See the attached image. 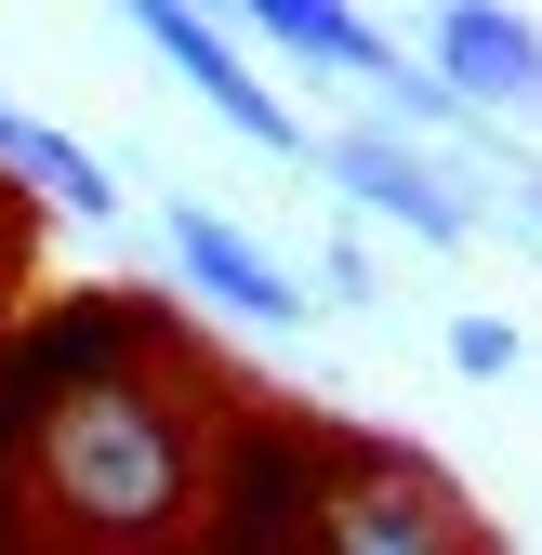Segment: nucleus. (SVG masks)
<instances>
[{"label": "nucleus", "mask_w": 542, "mask_h": 555, "mask_svg": "<svg viewBox=\"0 0 542 555\" xmlns=\"http://www.w3.org/2000/svg\"><path fill=\"white\" fill-rule=\"evenodd\" d=\"M198 476H212V424L185 410L172 371H119L27 410V490L80 555H172Z\"/></svg>", "instance_id": "nucleus-1"}, {"label": "nucleus", "mask_w": 542, "mask_h": 555, "mask_svg": "<svg viewBox=\"0 0 542 555\" xmlns=\"http://www.w3.org/2000/svg\"><path fill=\"white\" fill-rule=\"evenodd\" d=\"M305 555H490L463 490L424 463V450H384V437H331V490H318V529Z\"/></svg>", "instance_id": "nucleus-2"}, {"label": "nucleus", "mask_w": 542, "mask_h": 555, "mask_svg": "<svg viewBox=\"0 0 542 555\" xmlns=\"http://www.w3.org/2000/svg\"><path fill=\"white\" fill-rule=\"evenodd\" d=\"M318 490H331V424H292V410H251V424L212 437V476H198V555H305L318 529Z\"/></svg>", "instance_id": "nucleus-3"}, {"label": "nucleus", "mask_w": 542, "mask_h": 555, "mask_svg": "<svg viewBox=\"0 0 542 555\" xmlns=\"http://www.w3.org/2000/svg\"><path fill=\"white\" fill-rule=\"evenodd\" d=\"M172 358H185V318L159 292H66V305L14 318L0 384L40 410V397H80V384H119V371H172Z\"/></svg>", "instance_id": "nucleus-4"}, {"label": "nucleus", "mask_w": 542, "mask_h": 555, "mask_svg": "<svg viewBox=\"0 0 542 555\" xmlns=\"http://www.w3.org/2000/svg\"><path fill=\"white\" fill-rule=\"evenodd\" d=\"M119 14H132V27H146V40H159V53L185 66V80H198V106H212L225 132H251L264 159H305V119H292L279 93L251 80V53H238V40H225L212 14H198V0H119Z\"/></svg>", "instance_id": "nucleus-5"}, {"label": "nucleus", "mask_w": 542, "mask_h": 555, "mask_svg": "<svg viewBox=\"0 0 542 555\" xmlns=\"http://www.w3.org/2000/svg\"><path fill=\"white\" fill-rule=\"evenodd\" d=\"M424 53H437V80L463 106H529L542 119V27L503 14V0H437L424 14Z\"/></svg>", "instance_id": "nucleus-6"}, {"label": "nucleus", "mask_w": 542, "mask_h": 555, "mask_svg": "<svg viewBox=\"0 0 542 555\" xmlns=\"http://www.w3.org/2000/svg\"><path fill=\"white\" fill-rule=\"evenodd\" d=\"M331 185H345V198H371V212L384 225H411V238H463V198H450V172L437 159H411V146H397V132H331V146H305Z\"/></svg>", "instance_id": "nucleus-7"}, {"label": "nucleus", "mask_w": 542, "mask_h": 555, "mask_svg": "<svg viewBox=\"0 0 542 555\" xmlns=\"http://www.w3.org/2000/svg\"><path fill=\"white\" fill-rule=\"evenodd\" d=\"M225 14L264 27L279 53H305V66H331V80H397V53H384V27L358 0H225Z\"/></svg>", "instance_id": "nucleus-8"}, {"label": "nucleus", "mask_w": 542, "mask_h": 555, "mask_svg": "<svg viewBox=\"0 0 542 555\" xmlns=\"http://www.w3.org/2000/svg\"><path fill=\"white\" fill-rule=\"evenodd\" d=\"M172 264H185V278H198V292H212L225 318H251V331H279V318H292V278L264 264V251H251L225 212H172Z\"/></svg>", "instance_id": "nucleus-9"}, {"label": "nucleus", "mask_w": 542, "mask_h": 555, "mask_svg": "<svg viewBox=\"0 0 542 555\" xmlns=\"http://www.w3.org/2000/svg\"><path fill=\"white\" fill-rule=\"evenodd\" d=\"M0 185H14V198H53V212H119V185L66 146L53 119H27L14 93H0Z\"/></svg>", "instance_id": "nucleus-10"}, {"label": "nucleus", "mask_w": 542, "mask_h": 555, "mask_svg": "<svg viewBox=\"0 0 542 555\" xmlns=\"http://www.w3.org/2000/svg\"><path fill=\"white\" fill-rule=\"evenodd\" d=\"M27 251H40V198H14V185H0V305L27 292Z\"/></svg>", "instance_id": "nucleus-11"}, {"label": "nucleus", "mask_w": 542, "mask_h": 555, "mask_svg": "<svg viewBox=\"0 0 542 555\" xmlns=\"http://www.w3.org/2000/svg\"><path fill=\"white\" fill-rule=\"evenodd\" d=\"M450 358H463V371H516V331H503V318H463Z\"/></svg>", "instance_id": "nucleus-12"}]
</instances>
